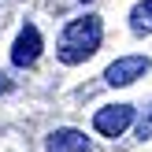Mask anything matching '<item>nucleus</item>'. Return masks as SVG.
Listing matches in <instances>:
<instances>
[{"label":"nucleus","instance_id":"1","mask_svg":"<svg viewBox=\"0 0 152 152\" xmlns=\"http://www.w3.org/2000/svg\"><path fill=\"white\" fill-rule=\"evenodd\" d=\"M100 37H104V26L96 15H82V19H71L59 34V45H56V56L63 59L67 67L74 63H86L96 48H100Z\"/></svg>","mask_w":152,"mask_h":152},{"label":"nucleus","instance_id":"2","mask_svg":"<svg viewBox=\"0 0 152 152\" xmlns=\"http://www.w3.org/2000/svg\"><path fill=\"white\" fill-rule=\"evenodd\" d=\"M130 123H134V108L130 104H108V108H100L93 115L96 134H104V137H119Z\"/></svg>","mask_w":152,"mask_h":152},{"label":"nucleus","instance_id":"3","mask_svg":"<svg viewBox=\"0 0 152 152\" xmlns=\"http://www.w3.org/2000/svg\"><path fill=\"white\" fill-rule=\"evenodd\" d=\"M148 67H152L148 56H123V59H115V63L104 71V78H108V86H130V82L145 78Z\"/></svg>","mask_w":152,"mask_h":152},{"label":"nucleus","instance_id":"4","mask_svg":"<svg viewBox=\"0 0 152 152\" xmlns=\"http://www.w3.org/2000/svg\"><path fill=\"white\" fill-rule=\"evenodd\" d=\"M37 56H41V34H37V26H22L19 37H15V48H11V63L15 67H34Z\"/></svg>","mask_w":152,"mask_h":152},{"label":"nucleus","instance_id":"5","mask_svg":"<svg viewBox=\"0 0 152 152\" xmlns=\"http://www.w3.org/2000/svg\"><path fill=\"white\" fill-rule=\"evenodd\" d=\"M48 152H93L89 137L74 126H59V130L48 134Z\"/></svg>","mask_w":152,"mask_h":152},{"label":"nucleus","instance_id":"6","mask_svg":"<svg viewBox=\"0 0 152 152\" xmlns=\"http://www.w3.org/2000/svg\"><path fill=\"white\" fill-rule=\"evenodd\" d=\"M130 30L134 34H152V0H141L130 11Z\"/></svg>","mask_w":152,"mask_h":152},{"label":"nucleus","instance_id":"7","mask_svg":"<svg viewBox=\"0 0 152 152\" xmlns=\"http://www.w3.org/2000/svg\"><path fill=\"white\" fill-rule=\"evenodd\" d=\"M137 137H152V115H148V119H145V123H141V126H137Z\"/></svg>","mask_w":152,"mask_h":152},{"label":"nucleus","instance_id":"8","mask_svg":"<svg viewBox=\"0 0 152 152\" xmlns=\"http://www.w3.org/2000/svg\"><path fill=\"white\" fill-rule=\"evenodd\" d=\"M7 89H11V82H7V74L0 71V93H7Z\"/></svg>","mask_w":152,"mask_h":152},{"label":"nucleus","instance_id":"9","mask_svg":"<svg viewBox=\"0 0 152 152\" xmlns=\"http://www.w3.org/2000/svg\"><path fill=\"white\" fill-rule=\"evenodd\" d=\"M86 4H89V0H86Z\"/></svg>","mask_w":152,"mask_h":152}]
</instances>
